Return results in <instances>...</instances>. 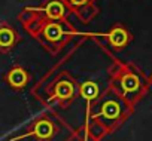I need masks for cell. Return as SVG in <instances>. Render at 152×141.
<instances>
[{
  "label": "cell",
  "mask_w": 152,
  "mask_h": 141,
  "mask_svg": "<svg viewBox=\"0 0 152 141\" xmlns=\"http://www.w3.org/2000/svg\"><path fill=\"white\" fill-rule=\"evenodd\" d=\"M110 88L121 95L128 106H134L148 92L149 82L136 65L128 62H113L109 68Z\"/></svg>",
  "instance_id": "6da1fadb"
},
{
  "label": "cell",
  "mask_w": 152,
  "mask_h": 141,
  "mask_svg": "<svg viewBox=\"0 0 152 141\" xmlns=\"http://www.w3.org/2000/svg\"><path fill=\"white\" fill-rule=\"evenodd\" d=\"M76 15L79 17V20H81L82 22H88V21H91V20L97 15V8H96L94 3H90V5L81 8L78 12H76Z\"/></svg>",
  "instance_id": "8fae6325"
},
{
  "label": "cell",
  "mask_w": 152,
  "mask_h": 141,
  "mask_svg": "<svg viewBox=\"0 0 152 141\" xmlns=\"http://www.w3.org/2000/svg\"><path fill=\"white\" fill-rule=\"evenodd\" d=\"M30 11H33L34 15L43 21H61L67 20L70 14H75L64 0H45L40 6H33Z\"/></svg>",
  "instance_id": "8992f818"
},
{
  "label": "cell",
  "mask_w": 152,
  "mask_h": 141,
  "mask_svg": "<svg viewBox=\"0 0 152 141\" xmlns=\"http://www.w3.org/2000/svg\"><path fill=\"white\" fill-rule=\"evenodd\" d=\"M151 80H152V79H151Z\"/></svg>",
  "instance_id": "4fadbf2b"
},
{
  "label": "cell",
  "mask_w": 152,
  "mask_h": 141,
  "mask_svg": "<svg viewBox=\"0 0 152 141\" xmlns=\"http://www.w3.org/2000/svg\"><path fill=\"white\" fill-rule=\"evenodd\" d=\"M20 40L21 37L12 25H9L8 22L0 24V52L2 54L11 52Z\"/></svg>",
  "instance_id": "9c48e42d"
},
{
  "label": "cell",
  "mask_w": 152,
  "mask_h": 141,
  "mask_svg": "<svg viewBox=\"0 0 152 141\" xmlns=\"http://www.w3.org/2000/svg\"><path fill=\"white\" fill-rule=\"evenodd\" d=\"M73 36H79V33L73 28L69 20H61V21H45L34 39H37L39 43L49 54L54 55L61 48H64V45H67Z\"/></svg>",
  "instance_id": "3957f363"
},
{
  "label": "cell",
  "mask_w": 152,
  "mask_h": 141,
  "mask_svg": "<svg viewBox=\"0 0 152 141\" xmlns=\"http://www.w3.org/2000/svg\"><path fill=\"white\" fill-rule=\"evenodd\" d=\"M3 79H5L6 85H8L11 89H14V91H21V89H24V88L28 85V82H30V74H28V72H27L24 67H21V65H14V67H11L8 72H6V74L3 76Z\"/></svg>",
  "instance_id": "ba28073f"
},
{
  "label": "cell",
  "mask_w": 152,
  "mask_h": 141,
  "mask_svg": "<svg viewBox=\"0 0 152 141\" xmlns=\"http://www.w3.org/2000/svg\"><path fill=\"white\" fill-rule=\"evenodd\" d=\"M104 39H106V42L109 43V46H112V48L121 51V49H124V48L131 42L133 36H131V33L128 31V28H127L125 25H122V24H115V25L104 34Z\"/></svg>",
  "instance_id": "52a82bcc"
},
{
  "label": "cell",
  "mask_w": 152,
  "mask_h": 141,
  "mask_svg": "<svg viewBox=\"0 0 152 141\" xmlns=\"http://www.w3.org/2000/svg\"><path fill=\"white\" fill-rule=\"evenodd\" d=\"M64 2H66V3L69 5V8L73 9L75 14H76L81 8H84V6H87V5H90V3H94V0H64Z\"/></svg>",
  "instance_id": "7c38bea8"
},
{
  "label": "cell",
  "mask_w": 152,
  "mask_h": 141,
  "mask_svg": "<svg viewBox=\"0 0 152 141\" xmlns=\"http://www.w3.org/2000/svg\"><path fill=\"white\" fill-rule=\"evenodd\" d=\"M99 111L94 114H88V119H96L100 123H103L109 132H113L128 116L131 106L127 104V101L118 95L110 86L103 94L100 103H99Z\"/></svg>",
  "instance_id": "7a4b0ae2"
},
{
  "label": "cell",
  "mask_w": 152,
  "mask_h": 141,
  "mask_svg": "<svg viewBox=\"0 0 152 141\" xmlns=\"http://www.w3.org/2000/svg\"><path fill=\"white\" fill-rule=\"evenodd\" d=\"M79 95L88 103V106H91L94 101H97L100 98V89L99 85L96 82L87 80L79 86Z\"/></svg>",
  "instance_id": "30bf717a"
},
{
  "label": "cell",
  "mask_w": 152,
  "mask_h": 141,
  "mask_svg": "<svg viewBox=\"0 0 152 141\" xmlns=\"http://www.w3.org/2000/svg\"><path fill=\"white\" fill-rule=\"evenodd\" d=\"M57 131H58V128L51 117L39 116L37 119H34L30 123V126L26 129L24 134L14 137V138H9V141H17V140H23V138H27V137L36 138L37 141H51L55 137Z\"/></svg>",
  "instance_id": "5b68a950"
},
{
  "label": "cell",
  "mask_w": 152,
  "mask_h": 141,
  "mask_svg": "<svg viewBox=\"0 0 152 141\" xmlns=\"http://www.w3.org/2000/svg\"><path fill=\"white\" fill-rule=\"evenodd\" d=\"M39 85H46V91L45 92H46V95H49L48 100H46L48 103H57L60 107L66 108L75 100L76 83L64 72H61L58 74V77L54 80V83L39 82Z\"/></svg>",
  "instance_id": "277c9868"
}]
</instances>
